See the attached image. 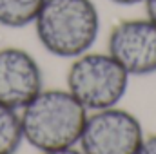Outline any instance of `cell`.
Listing matches in <instances>:
<instances>
[{"label": "cell", "instance_id": "cell-1", "mask_svg": "<svg viewBox=\"0 0 156 154\" xmlns=\"http://www.w3.org/2000/svg\"><path fill=\"white\" fill-rule=\"evenodd\" d=\"M89 111L67 89H42L20 109L24 140L37 151L75 147Z\"/></svg>", "mask_w": 156, "mask_h": 154}, {"label": "cell", "instance_id": "cell-2", "mask_svg": "<svg viewBox=\"0 0 156 154\" xmlns=\"http://www.w3.org/2000/svg\"><path fill=\"white\" fill-rule=\"evenodd\" d=\"M33 26L47 53L76 58L98 38L100 13L93 0H44Z\"/></svg>", "mask_w": 156, "mask_h": 154}, {"label": "cell", "instance_id": "cell-3", "mask_svg": "<svg viewBox=\"0 0 156 154\" xmlns=\"http://www.w3.org/2000/svg\"><path fill=\"white\" fill-rule=\"evenodd\" d=\"M129 75L109 53H83L67 71V91L87 111L115 107L125 96Z\"/></svg>", "mask_w": 156, "mask_h": 154}, {"label": "cell", "instance_id": "cell-4", "mask_svg": "<svg viewBox=\"0 0 156 154\" xmlns=\"http://www.w3.org/2000/svg\"><path fill=\"white\" fill-rule=\"evenodd\" d=\"M144 138L140 120L115 105L87 114L78 145L83 154H138Z\"/></svg>", "mask_w": 156, "mask_h": 154}, {"label": "cell", "instance_id": "cell-5", "mask_svg": "<svg viewBox=\"0 0 156 154\" xmlns=\"http://www.w3.org/2000/svg\"><path fill=\"white\" fill-rule=\"evenodd\" d=\"M107 53L129 76L156 73V24L147 16L118 22L109 33Z\"/></svg>", "mask_w": 156, "mask_h": 154}, {"label": "cell", "instance_id": "cell-6", "mask_svg": "<svg viewBox=\"0 0 156 154\" xmlns=\"http://www.w3.org/2000/svg\"><path fill=\"white\" fill-rule=\"evenodd\" d=\"M44 89V75L31 53L20 47L0 49V103L24 109Z\"/></svg>", "mask_w": 156, "mask_h": 154}, {"label": "cell", "instance_id": "cell-7", "mask_svg": "<svg viewBox=\"0 0 156 154\" xmlns=\"http://www.w3.org/2000/svg\"><path fill=\"white\" fill-rule=\"evenodd\" d=\"M44 0H0V26L20 29L31 26Z\"/></svg>", "mask_w": 156, "mask_h": 154}, {"label": "cell", "instance_id": "cell-8", "mask_svg": "<svg viewBox=\"0 0 156 154\" xmlns=\"http://www.w3.org/2000/svg\"><path fill=\"white\" fill-rule=\"evenodd\" d=\"M22 142L20 113L0 103V154H15Z\"/></svg>", "mask_w": 156, "mask_h": 154}, {"label": "cell", "instance_id": "cell-9", "mask_svg": "<svg viewBox=\"0 0 156 154\" xmlns=\"http://www.w3.org/2000/svg\"><path fill=\"white\" fill-rule=\"evenodd\" d=\"M138 154H156V134L144 138V143H142Z\"/></svg>", "mask_w": 156, "mask_h": 154}, {"label": "cell", "instance_id": "cell-10", "mask_svg": "<svg viewBox=\"0 0 156 154\" xmlns=\"http://www.w3.org/2000/svg\"><path fill=\"white\" fill-rule=\"evenodd\" d=\"M145 4V13H147V18L151 22L156 24V0H144Z\"/></svg>", "mask_w": 156, "mask_h": 154}, {"label": "cell", "instance_id": "cell-11", "mask_svg": "<svg viewBox=\"0 0 156 154\" xmlns=\"http://www.w3.org/2000/svg\"><path fill=\"white\" fill-rule=\"evenodd\" d=\"M40 154H83L80 149H75V147H67V149H55V151H44Z\"/></svg>", "mask_w": 156, "mask_h": 154}, {"label": "cell", "instance_id": "cell-12", "mask_svg": "<svg viewBox=\"0 0 156 154\" xmlns=\"http://www.w3.org/2000/svg\"><path fill=\"white\" fill-rule=\"evenodd\" d=\"M113 4L118 5H136V4H144V0H111Z\"/></svg>", "mask_w": 156, "mask_h": 154}]
</instances>
